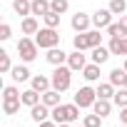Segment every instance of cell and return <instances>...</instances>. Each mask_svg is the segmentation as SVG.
<instances>
[{
  "label": "cell",
  "instance_id": "38",
  "mask_svg": "<svg viewBox=\"0 0 127 127\" xmlns=\"http://www.w3.org/2000/svg\"><path fill=\"white\" fill-rule=\"evenodd\" d=\"M40 127H57V122H55V120H52V122L45 120V122H40Z\"/></svg>",
  "mask_w": 127,
  "mask_h": 127
},
{
  "label": "cell",
  "instance_id": "43",
  "mask_svg": "<svg viewBox=\"0 0 127 127\" xmlns=\"http://www.w3.org/2000/svg\"><path fill=\"white\" fill-rule=\"evenodd\" d=\"M82 127H85V125H82Z\"/></svg>",
  "mask_w": 127,
  "mask_h": 127
},
{
  "label": "cell",
  "instance_id": "35",
  "mask_svg": "<svg viewBox=\"0 0 127 127\" xmlns=\"http://www.w3.org/2000/svg\"><path fill=\"white\" fill-rule=\"evenodd\" d=\"M10 32H13V30H10V25H8V23L0 25V40H10Z\"/></svg>",
  "mask_w": 127,
  "mask_h": 127
},
{
  "label": "cell",
  "instance_id": "10",
  "mask_svg": "<svg viewBox=\"0 0 127 127\" xmlns=\"http://www.w3.org/2000/svg\"><path fill=\"white\" fill-rule=\"evenodd\" d=\"M67 57H70V55L62 50V47H50V50H47V55H45V60L50 62V65H55V67H57V65H62Z\"/></svg>",
  "mask_w": 127,
  "mask_h": 127
},
{
  "label": "cell",
  "instance_id": "33",
  "mask_svg": "<svg viewBox=\"0 0 127 127\" xmlns=\"http://www.w3.org/2000/svg\"><path fill=\"white\" fill-rule=\"evenodd\" d=\"M107 35H110V37H125V30H122L120 23H112V25L107 28Z\"/></svg>",
  "mask_w": 127,
  "mask_h": 127
},
{
  "label": "cell",
  "instance_id": "12",
  "mask_svg": "<svg viewBox=\"0 0 127 127\" xmlns=\"http://www.w3.org/2000/svg\"><path fill=\"white\" fill-rule=\"evenodd\" d=\"M110 52L127 57V35H125V37H112V40H110Z\"/></svg>",
  "mask_w": 127,
  "mask_h": 127
},
{
  "label": "cell",
  "instance_id": "21",
  "mask_svg": "<svg viewBox=\"0 0 127 127\" xmlns=\"http://www.w3.org/2000/svg\"><path fill=\"white\" fill-rule=\"evenodd\" d=\"M20 90L15 87V85H5L3 87V102H15V100H20Z\"/></svg>",
  "mask_w": 127,
  "mask_h": 127
},
{
  "label": "cell",
  "instance_id": "17",
  "mask_svg": "<svg viewBox=\"0 0 127 127\" xmlns=\"http://www.w3.org/2000/svg\"><path fill=\"white\" fill-rule=\"evenodd\" d=\"M13 10H15L18 15H23V18L32 15V0H15V3H13Z\"/></svg>",
  "mask_w": 127,
  "mask_h": 127
},
{
  "label": "cell",
  "instance_id": "34",
  "mask_svg": "<svg viewBox=\"0 0 127 127\" xmlns=\"http://www.w3.org/2000/svg\"><path fill=\"white\" fill-rule=\"evenodd\" d=\"M67 8H70V3H67V0H52V10L55 13H67Z\"/></svg>",
  "mask_w": 127,
  "mask_h": 127
},
{
  "label": "cell",
  "instance_id": "41",
  "mask_svg": "<svg viewBox=\"0 0 127 127\" xmlns=\"http://www.w3.org/2000/svg\"><path fill=\"white\" fill-rule=\"evenodd\" d=\"M122 67H125V70H127V57H125V65H122Z\"/></svg>",
  "mask_w": 127,
  "mask_h": 127
},
{
  "label": "cell",
  "instance_id": "6",
  "mask_svg": "<svg viewBox=\"0 0 127 127\" xmlns=\"http://www.w3.org/2000/svg\"><path fill=\"white\" fill-rule=\"evenodd\" d=\"M92 25H95L97 30L110 28V25H112V10H110V8H107V10H95V13H92Z\"/></svg>",
  "mask_w": 127,
  "mask_h": 127
},
{
  "label": "cell",
  "instance_id": "30",
  "mask_svg": "<svg viewBox=\"0 0 127 127\" xmlns=\"http://www.w3.org/2000/svg\"><path fill=\"white\" fill-rule=\"evenodd\" d=\"M112 100H115V105H117V107H127V87H120V90L115 92V97H112Z\"/></svg>",
  "mask_w": 127,
  "mask_h": 127
},
{
  "label": "cell",
  "instance_id": "37",
  "mask_svg": "<svg viewBox=\"0 0 127 127\" xmlns=\"http://www.w3.org/2000/svg\"><path fill=\"white\" fill-rule=\"evenodd\" d=\"M120 25H122V30H125V35H127V15H120Z\"/></svg>",
  "mask_w": 127,
  "mask_h": 127
},
{
  "label": "cell",
  "instance_id": "5",
  "mask_svg": "<svg viewBox=\"0 0 127 127\" xmlns=\"http://www.w3.org/2000/svg\"><path fill=\"white\" fill-rule=\"evenodd\" d=\"M95 100H97V90H92V87H87V85L75 92V105L82 107V110H85V107H92Z\"/></svg>",
  "mask_w": 127,
  "mask_h": 127
},
{
  "label": "cell",
  "instance_id": "29",
  "mask_svg": "<svg viewBox=\"0 0 127 127\" xmlns=\"http://www.w3.org/2000/svg\"><path fill=\"white\" fill-rule=\"evenodd\" d=\"M87 42H90V50L97 47V45H102V35H100V30H87Z\"/></svg>",
  "mask_w": 127,
  "mask_h": 127
},
{
  "label": "cell",
  "instance_id": "27",
  "mask_svg": "<svg viewBox=\"0 0 127 127\" xmlns=\"http://www.w3.org/2000/svg\"><path fill=\"white\" fill-rule=\"evenodd\" d=\"M110 10H112V15H125L127 0H110Z\"/></svg>",
  "mask_w": 127,
  "mask_h": 127
},
{
  "label": "cell",
  "instance_id": "31",
  "mask_svg": "<svg viewBox=\"0 0 127 127\" xmlns=\"http://www.w3.org/2000/svg\"><path fill=\"white\" fill-rule=\"evenodd\" d=\"M57 25H60V13L50 10V13L45 15V28H57Z\"/></svg>",
  "mask_w": 127,
  "mask_h": 127
},
{
  "label": "cell",
  "instance_id": "42",
  "mask_svg": "<svg viewBox=\"0 0 127 127\" xmlns=\"http://www.w3.org/2000/svg\"><path fill=\"white\" fill-rule=\"evenodd\" d=\"M122 127H127V125H122Z\"/></svg>",
  "mask_w": 127,
  "mask_h": 127
},
{
  "label": "cell",
  "instance_id": "8",
  "mask_svg": "<svg viewBox=\"0 0 127 127\" xmlns=\"http://www.w3.org/2000/svg\"><path fill=\"white\" fill-rule=\"evenodd\" d=\"M50 115H52V107H47L45 102H37L35 107H30V117H32L37 125H40V122H45Z\"/></svg>",
  "mask_w": 127,
  "mask_h": 127
},
{
  "label": "cell",
  "instance_id": "26",
  "mask_svg": "<svg viewBox=\"0 0 127 127\" xmlns=\"http://www.w3.org/2000/svg\"><path fill=\"white\" fill-rule=\"evenodd\" d=\"M102 120H105V117H100L97 112H92V115H85L82 125H85V127H102Z\"/></svg>",
  "mask_w": 127,
  "mask_h": 127
},
{
  "label": "cell",
  "instance_id": "4",
  "mask_svg": "<svg viewBox=\"0 0 127 127\" xmlns=\"http://www.w3.org/2000/svg\"><path fill=\"white\" fill-rule=\"evenodd\" d=\"M18 52H20V60L23 62H32L37 57V42L30 40V37H20L18 40Z\"/></svg>",
  "mask_w": 127,
  "mask_h": 127
},
{
  "label": "cell",
  "instance_id": "20",
  "mask_svg": "<svg viewBox=\"0 0 127 127\" xmlns=\"http://www.w3.org/2000/svg\"><path fill=\"white\" fill-rule=\"evenodd\" d=\"M10 75H13L15 82H25V80H30V70H28L25 65H15V67L10 70Z\"/></svg>",
  "mask_w": 127,
  "mask_h": 127
},
{
  "label": "cell",
  "instance_id": "24",
  "mask_svg": "<svg viewBox=\"0 0 127 127\" xmlns=\"http://www.w3.org/2000/svg\"><path fill=\"white\" fill-rule=\"evenodd\" d=\"M72 45H75V50H90V42H87V32H77L75 37H72Z\"/></svg>",
  "mask_w": 127,
  "mask_h": 127
},
{
  "label": "cell",
  "instance_id": "36",
  "mask_svg": "<svg viewBox=\"0 0 127 127\" xmlns=\"http://www.w3.org/2000/svg\"><path fill=\"white\" fill-rule=\"evenodd\" d=\"M120 122L127 125V107H120Z\"/></svg>",
  "mask_w": 127,
  "mask_h": 127
},
{
  "label": "cell",
  "instance_id": "7",
  "mask_svg": "<svg viewBox=\"0 0 127 127\" xmlns=\"http://www.w3.org/2000/svg\"><path fill=\"white\" fill-rule=\"evenodd\" d=\"M70 25H72V30H75V32H87V28L92 25V18H90V15H85V13H75V15H72V20H70Z\"/></svg>",
  "mask_w": 127,
  "mask_h": 127
},
{
  "label": "cell",
  "instance_id": "40",
  "mask_svg": "<svg viewBox=\"0 0 127 127\" xmlns=\"http://www.w3.org/2000/svg\"><path fill=\"white\" fill-rule=\"evenodd\" d=\"M122 87H127V75H125V82H122Z\"/></svg>",
  "mask_w": 127,
  "mask_h": 127
},
{
  "label": "cell",
  "instance_id": "22",
  "mask_svg": "<svg viewBox=\"0 0 127 127\" xmlns=\"http://www.w3.org/2000/svg\"><path fill=\"white\" fill-rule=\"evenodd\" d=\"M42 102H45L47 107H57V105H62L57 90H47V92H42Z\"/></svg>",
  "mask_w": 127,
  "mask_h": 127
},
{
  "label": "cell",
  "instance_id": "15",
  "mask_svg": "<svg viewBox=\"0 0 127 127\" xmlns=\"http://www.w3.org/2000/svg\"><path fill=\"white\" fill-rule=\"evenodd\" d=\"M92 112H97L100 117H107V115L112 112V102H110V100H105V97H97V100H95V105H92Z\"/></svg>",
  "mask_w": 127,
  "mask_h": 127
},
{
  "label": "cell",
  "instance_id": "11",
  "mask_svg": "<svg viewBox=\"0 0 127 127\" xmlns=\"http://www.w3.org/2000/svg\"><path fill=\"white\" fill-rule=\"evenodd\" d=\"M20 30H23V35H37V30H40V25H37V18H35V15H28V18H23V23H20Z\"/></svg>",
  "mask_w": 127,
  "mask_h": 127
},
{
  "label": "cell",
  "instance_id": "18",
  "mask_svg": "<svg viewBox=\"0 0 127 127\" xmlns=\"http://www.w3.org/2000/svg\"><path fill=\"white\" fill-rule=\"evenodd\" d=\"M110 47H102V45H97V47H92V62H97V65H102V62H107L110 60Z\"/></svg>",
  "mask_w": 127,
  "mask_h": 127
},
{
  "label": "cell",
  "instance_id": "14",
  "mask_svg": "<svg viewBox=\"0 0 127 127\" xmlns=\"http://www.w3.org/2000/svg\"><path fill=\"white\" fill-rule=\"evenodd\" d=\"M20 100H23V105H28V107H35L37 102H42V95H40L37 90H32V87H30V90H25V92L20 95Z\"/></svg>",
  "mask_w": 127,
  "mask_h": 127
},
{
  "label": "cell",
  "instance_id": "19",
  "mask_svg": "<svg viewBox=\"0 0 127 127\" xmlns=\"http://www.w3.org/2000/svg\"><path fill=\"white\" fill-rule=\"evenodd\" d=\"M82 77H85L87 82H95V80H100V65H97V62H92V65H85V70H82Z\"/></svg>",
  "mask_w": 127,
  "mask_h": 127
},
{
  "label": "cell",
  "instance_id": "13",
  "mask_svg": "<svg viewBox=\"0 0 127 127\" xmlns=\"http://www.w3.org/2000/svg\"><path fill=\"white\" fill-rule=\"evenodd\" d=\"M30 82H32V90H37L40 95H42V92H47V90L52 87V80H50V77H45V75H35Z\"/></svg>",
  "mask_w": 127,
  "mask_h": 127
},
{
  "label": "cell",
  "instance_id": "9",
  "mask_svg": "<svg viewBox=\"0 0 127 127\" xmlns=\"http://www.w3.org/2000/svg\"><path fill=\"white\" fill-rule=\"evenodd\" d=\"M85 65H87V60H85V52H82V50H75V52L67 57V67H70L72 72H77V70L82 72Z\"/></svg>",
  "mask_w": 127,
  "mask_h": 127
},
{
  "label": "cell",
  "instance_id": "16",
  "mask_svg": "<svg viewBox=\"0 0 127 127\" xmlns=\"http://www.w3.org/2000/svg\"><path fill=\"white\" fill-rule=\"evenodd\" d=\"M50 10H52V0H32V15L45 18Z\"/></svg>",
  "mask_w": 127,
  "mask_h": 127
},
{
  "label": "cell",
  "instance_id": "39",
  "mask_svg": "<svg viewBox=\"0 0 127 127\" xmlns=\"http://www.w3.org/2000/svg\"><path fill=\"white\" fill-rule=\"evenodd\" d=\"M57 127H70V122H62V125H57Z\"/></svg>",
  "mask_w": 127,
  "mask_h": 127
},
{
  "label": "cell",
  "instance_id": "1",
  "mask_svg": "<svg viewBox=\"0 0 127 127\" xmlns=\"http://www.w3.org/2000/svg\"><path fill=\"white\" fill-rule=\"evenodd\" d=\"M80 110L82 107H77L75 102L72 105H57V107H52V120L57 122V125H62V122H77L80 120Z\"/></svg>",
  "mask_w": 127,
  "mask_h": 127
},
{
  "label": "cell",
  "instance_id": "3",
  "mask_svg": "<svg viewBox=\"0 0 127 127\" xmlns=\"http://www.w3.org/2000/svg\"><path fill=\"white\" fill-rule=\"evenodd\" d=\"M50 80H52V90L65 92V90L70 87V82H72V70H70V67H65V65H57Z\"/></svg>",
  "mask_w": 127,
  "mask_h": 127
},
{
  "label": "cell",
  "instance_id": "25",
  "mask_svg": "<svg viewBox=\"0 0 127 127\" xmlns=\"http://www.w3.org/2000/svg\"><path fill=\"white\" fill-rule=\"evenodd\" d=\"M125 75H127V70H125V67H115V70L110 72V82H112L115 87H117V85L122 87V82H125Z\"/></svg>",
  "mask_w": 127,
  "mask_h": 127
},
{
  "label": "cell",
  "instance_id": "32",
  "mask_svg": "<svg viewBox=\"0 0 127 127\" xmlns=\"http://www.w3.org/2000/svg\"><path fill=\"white\" fill-rule=\"evenodd\" d=\"M20 105H23V100H15V102H3V112H5V115H15V112L20 110Z\"/></svg>",
  "mask_w": 127,
  "mask_h": 127
},
{
  "label": "cell",
  "instance_id": "23",
  "mask_svg": "<svg viewBox=\"0 0 127 127\" xmlns=\"http://www.w3.org/2000/svg\"><path fill=\"white\" fill-rule=\"evenodd\" d=\"M97 97H105V100H110V97H115V85L107 80V82H102V85H97Z\"/></svg>",
  "mask_w": 127,
  "mask_h": 127
},
{
  "label": "cell",
  "instance_id": "28",
  "mask_svg": "<svg viewBox=\"0 0 127 127\" xmlns=\"http://www.w3.org/2000/svg\"><path fill=\"white\" fill-rule=\"evenodd\" d=\"M13 70V62H10V55L5 50H0V72H10Z\"/></svg>",
  "mask_w": 127,
  "mask_h": 127
},
{
  "label": "cell",
  "instance_id": "2",
  "mask_svg": "<svg viewBox=\"0 0 127 127\" xmlns=\"http://www.w3.org/2000/svg\"><path fill=\"white\" fill-rule=\"evenodd\" d=\"M35 42H37V47H42V50L57 47V45H60V32H57V28H40L37 35H35Z\"/></svg>",
  "mask_w": 127,
  "mask_h": 127
}]
</instances>
